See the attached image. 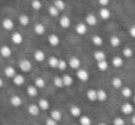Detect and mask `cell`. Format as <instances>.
I'll list each match as a JSON object with an SVG mask.
<instances>
[{
    "label": "cell",
    "instance_id": "cell-21",
    "mask_svg": "<svg viewBox=\"0 0 135 125\" xmlns=\"http://www.w3.org/2000/svg\"><path fill=\"white\" fill-rule=\"evenodd\" d=\"M70 112L73 117H81V110L80 107L76 106V105H73V106L70 107Z\"/></svg>",
    "mask_w": 135,
    "mask_h": 125
},
{
    "label": "cell",
    "instance_id": "cell-34",
    "mask_svg": "<svg viewBox=\"0 0 135 125\" xmlns=\"http://www.w3.org/2000/svg\"><path fill=\"white\" fill-rule=\"evenodd\" d=\"M97 68L102 72H105L108 69V63L107 62V60L105 61H101L97 63Z\"/></svg>",
    "mask_w": 135,
    "mask_h": 125
},
{
    "label": "cell",
    "instance_id": "cell-15",
    "mask_svg": "<svg viewBox=\"0 0 135 125\" xmlns=\"http://www.w3.org/2000/svg\"><path fill=\"white\" fill-rule=\"evenodd\" d=\"M10 104L15 108H19L22 104V100H21V97H19L18 95H14L10 97Z\"/></svg>",
    "mask_w": 135,
    "mask_h": 125
},
{
    "label": "cell",
    "instance_id": "cell-16",
    "mask_svg": "<svg viewBox=\"0 0 135 125\" xmlns=\"http://www.w3.org/2000/svg\"><path fill=\"white\" fill-rule=\"evenodd\" d=\"M34 32H35L36 35H44L45 33V27L44 26L42 23H37V24L34 25Z\"/></svg>",
    "mask_w": 135,
    "mask_h": 125
},
{
    "label": "cell",
    "instance_id": "cell-30",
    "mask_svg": "<svg viewBox=\"0 0 135 125\" xmlns=\"http://www.w3.org/2000/svg\"><path fill=\"white\" fill-rule=\"evenodd\" d=\"M58 62H59L58 58H56V56H51L48 59V64L51 68H57Z\"/></svg>",
    "mask_w": 135,
    "mask_h": 125
},
{
    "label": "cell",
    "instance_id": "cell-46",
    "mask_svg": "<svg viewBox=\"0 0 135 125\" xmlns=\"http://www.w3.org/2000/svg\"><path fill=\"white\" fill-rule=\"evenodd\" d=\"M129 35L135 39V25L132 27H131V29L129 30Z\"/></svg>",
    "mask_w": 135,
    "mask_h": 125
},
{
    "label": "cell",
    "instance_id": "cell-25",
    "mask_svg": "<svg viewBox=\"0 0 135 125\" xmlns=\"http://www.w3.org/2000/svg\"><path fill=\"white\" fill-rule=\"evenodd\" d=\"M123 59L119 56H115L112 59V66L116 68H120L123 66Z\"/></svg>",
    "mask_w": 135,
    "mask_h": 125
},
{
    "label": "cell",
    "instance_id": "cell-40",
    "mask_svg": "<svg viewBox=\"0 0 135 125\" xmlns=\"http://www.w3.org/2000/svg\"><path fill=\"white\" fill-rule=\"evenodd\" d=\"M53 83H54V85L57 88H62L64 86L63 78H62V77H55Z\"/></svg>",
    "mask_w": 135,
    "mask_h": 125
},
{
    "label": "cell",
    "instance_id": "cell-33",
    "mask_svg": "<svg viewBox=\"0 0 135 125\" xmlns=\"http://www.w3.org/2000/svg\"><path fill=\"white\" fill-rule=\"evenodd\" d=\"M111 83H112L113 88H117V89H118V88H121L122 84H123L121 78H119V77H114V78L112 79V81H111Z\"/></svg>",
    "mask_w": 135,
    "mask_h": 125
},
{
    "label": "cell",
    "instance_id": "cell-1",
    "mask_svg": "<svg viewBox=\"0 0 135 125\" xmlns=\"http://www.w3.org/2000/svg\"><path fill=\"white\" fill-rule=\"evenodd\" d=\"M19 67L22 72H24V73H28V72H30L31 70H32V64L31 63L30 61H29V60L22 59V60H21V61H20Z\"/></svg>",
    "mask_w": 135,
    "mask_h": 125
},
{
    "label": "cell",
    "instance_id": "cell-35",
    "mask_svg": "<svg viewBox=\"0 0 135 125\" xmlns=\"http://www.w3.org/2000/svg\"><path fill=\"white\" fill-rule=\"evenodd\" d=\"M80 124L81 125H92V119L86 115L80 117Z\"/></svg>",
    "mask_w": 135,
    "mask_h": 125
},
{
    "label": "cell",
    "instance_id": "cell-45",
    "mask_svg": "<svg viewBox=\"0 0 135 125\" xmlns=\"http://www.w3.org/2000/svg\"><path fill=\"white\" fill-rule=\"evenodd\" d=\"M45 125H57V121L53 119L52 118H49L45 121Z\"/></svg>",
    "mask_w": 135,
    "mask_h": 125
},
{
    "label": "cell",
    "instance_id": "cell-52",
    "mask_svg": "<svg viewBox=\"0 0 135 125\" xmlns=\"http://www.w3.org/2000/svg\"><path fill=\"white\" fill-rule=\"evenodd\" d=\"M74 125H77V124H74Z\"/></svg>",
    "mask_w": 135,
    "mask_h": 125
},
{
    "label": "cell",
    "instance_id": "cell-29",
    "mask_svg": "<svg viewBox=\"0 0 135 125\" xmlns=\"http://www.w3.org/2000/svg\"><path fill=\"white\" fill-rule=\"evenodd\" d=\"M27 94L32 97H36L38 95V88L35 86H29L27 88Z\"/></svg>",
    "mask_w": 135,
    "mask_h": 125
},
{
    "label": "cell",
    "instance_id": "cell-32",
    "mask_svg": "<svg viewBox=\"0 0 135 125\" xmlns=\"http://www.w3.org/2000/svg\"><path fill=\"white\" fill-rule=\"evenodd\" d=\"M121 95L126 99H129L132 96V90L129 88V86H124L121 89Z\"/></svg>",
    "mask_w": 135,
    "mask_h": 125
},
{
    "label": "cell",
    "instance_id": "cell-4",
    "mask_svg": "<svg viewBox=\"0 0 135 125\" xmlns=\"http://www.w3.org/2000/svg\"><path fill=\"white\" fill-rule=\"evenodd\" d=\"M2 27L4 30H8V31H10V30H12L14 28V21L12 20L11 19H9V18H6V19H4L2 21Z\"/></svg>",
    "mask_w": 135,
    "mask_h": 125
},
{
    "label": "cell",
    "instance_id": "cell-2",
    "mask_svg": "<svg viewBox=\"0 0 135 125\" xmlns=\"http://www.w3.org/2000/svg\"><path fill=\"white\" fill-rule=\"evenodd\" d=\"M81 60L79 59L76 56H73V57H70V59L69 60V66L74 70H78L81 68Z\"/></svg>",
    "mask_w": 135,
    "mask_h": 125
},
{
    "label": "cell",
    "instance_id": "cell-12",
    "mask_svg": "<svg viewBox=\"0 0 135 125\" xmlns=\"http://www.w3.org/2000/svg\"><path fill=\"white\" fill-rule=\"evenodd\" d=\"M28 112L32 116H37L40 113V108L36 104H31L28 107Z\"/></svg>",
    "mask_w": 135,
    "mask_h": 125
},
{
    "label": "cell",
    "instance_id": "cell-11",
    "mask_svg": "<svg viewBox=\"0 0 135 125\" xmlns=\"http://www.w3.org/2000/svg\"><path fill=\"white\" fill-rule=\"evenodd\" d=\"M97 18L95 17V15L94 14H88L85 18V23L88 26H95L97 24Z\"/></svg>",
    "mask_w": 135,
    "mask_h": 125
},
{
    "label": "cell",
    "instance_id": "cell-39",
    "mask_svg": "<svg viewBox=\"0 0 135 125\" xmlns=\"http://www.w3.org/2000/svg\"><path fill=\"white\" fill-rule=\"evenodd\" d=\"M31 6L34 10H40L42 8V7H43V4H42L40 0H32Z\"/></svg>",
    "mask_w": 135,
    "mask_h": 125
},
{
    "label": "cell",
    "instance_id": "cell-22",
    "mask_svg": "<svg viewBox=\"0 0 135 125\" xmlns=\"http://www.w3.org/2000/svg\"><path fill=\"white\" fill-rule=\"evenodd\" d=\"M50 118L58 122L62 119V113L58 110H52L50 112Z\"/></svg>",
    "mask_w": 135,
    "mask_h": 125
},
{
    "label": "cell",
    "instance_id": "cell-8",
    "mask_svg": "<svg viewBox=\"0 0 135 125\" xmlns=\"http://www.w3.org/2000/svg\"><path fill=\"white\" fill-rule=\"evenodd\" d=\"M11 41L15 45H20L23 41V36L20 32H13L11 34Z\"/></svg>",
    "mask_w": 135,
    "mask_h": 125
},
{
    "label": "cell",
    "instance_id": "cell-9",
    "mask_svg": "<svg viewBox=\"0 0 135 125\" xmlns=\"http://www.w3.org/2000/svg\"><path fill=\"white\" fill-rule=\"evenodd\" d=\"M59 25L63 29H69L71 25V20L68 16H63L59 19Z\"/></svg>",
    "mask_w": 135,
    "mask_h": 125
},
{
    "label": "cell",
    "instance_id": "cell-49",
    "mask_svg": "<svg viewBox=\"0 0 135 125\" xmlns=\"http://www.w3.org/2000/svg\"><path fill=\"white\" fill-rule=\"evenodd\" d=\"M98 125H107V124H105V123H104V122H101V123H99Z\"/></svg>",
    "mask_w": 135,
    "mask_h": 125
},
{
    "label": "cell",
    "instance_id": "cell-6",
    "mask_svg": "<svg viewBox=\"0 0 135 125\" xmlns=\"http://www.w3.org/2000/svg\"><path fill=\"white\" fill-rule=\"evenodd\" d=\"M0 55L4 58H9L12 55V50L9 46L3 45L0 48Z\"/></svg>",
    "mask_w": 135,
    "mask_h": 125
},
{
    "label": "cell",
    "instance_id": "cell-31",
    "mask_svg": "<svg viewBox=\"0 0 135 125\" xmlns=\"http://www.w3.org/2000/svg\"><path fill=\"white\" fill-rule=\"evenodd\" d=\"M92 42H93V44L95 45V46H101L104 42L103 38L100 35H94L92 37Z\"/></svg>",
    "mask_w": 135,
    "mask_h": 125
},
{
    "label": "cell",
    "instance_id": "cell-36",
    "mask_svg": "<svg viewBox=\"0 0 135 125\" xmlns=\"http://www.w3.org/2000/svg\"><path fill=\"white\" fill-rule=\"evenodd\" d=\"M54 6L57 8L59 11H62V10L65 9L66 8V3L64 2L63 0H55L54 2Z\"/></svg>",
    "mask_w": 135,
    "mask_h": 125
},
{
    "label": "cell",
    "instance_id": "cell-7",
    "mask_svg": "<svg viewBox=\"0 0 135 125\" xmlns=\"http://www.w3.org/2000/svg\"><path fill=\"white\" fill-rule=\"evenodd\" d=\"M75 31L77 34L83 36L87 33V24L86 23H79L76 25L75 27Z\"/></svg>",
    "mask_w": 135,
    "mask_h": 125
},
{
    "label": "cell",
    "instance_id": "cell-47",
    "mask_svg": "<svg viewBox=\"0 0 135 125\" xmlns=\"http://www.w3.org/2000/svg\"><path fill=\"white\" fill-rule=\"evenodd\" d=\"M3 85H4V81H3V79L1 78V77H0V88H2Z\"/></svg>",
    "mask_w": 135,
    "mask_h": 125
},
{
    "label": "cell",
    "instance_id": "cell-41",
    "mask_svg": "<svg viewBox=\"0 0 135 125\" xmlns=\"http://www.w3.org/2000/svg\"><path fill=\"white\" fill-rule=\"evenodd\" d=\"M122 53H123L124 57L131 58V57H132V55H133V51H132V49L129 48V47H126V48L123 49Z\"/></svg>",
    "mask_w": 135,
    "mask_h": 125
},
{
    "label": "cell",
    "instance_id": "cell-38",
    "mask_svg": "<svg viewBox=\"0 0 135 125\" xmlns=\"http://www.w3.org/2000/svg\"><path fill=\"white\" fill-rule=\"evenodd\" d=\"M34 86H35L37 88H45V79L42 78V77H37V78L35 79V81H34Z\"/></svg>",
    "mask_w": 135,
    "mask_h": 125
},
{
    "label": "cell",
    "instance_id": "cell-23",
    "mask_svg": "<svg viewBox=\"0 0 135 125\" xmlns=\"http://www.w3.org/2000/svg\"><path fill=\"white\" fill-rule=\"evenodd\" d=\"M63 78V83H64V86L66 88H69V86H71L73 85V78H72L71 75H64L62 77Z\"/></svg>",
    "mask_w": 135,
    "mask_h": 125
},
{
    "label": "cell",
    "instance_id": "cell-27",
    "mask_svg": "<svg viewBox=\"0 0 135 125\" xmlns=\"http://www.w3.org/2000/svg\"><path fill=\"white\" fill-rule=\"evenodd\" d=\"M107 99V93L104 89H98L97 90V100L101 102H105Z\"/></svg>",
    "mask_w": 135,
    "mask_h": 125
},
{
    "label": "cell",
    "instance_id": "cell-14",
    "mask_svg": "<svg viewBox=\"0 0 135 125\" xmlns=\"http://www.w3.org/2000/svg\"><path fill=\"white\" fill-rule=\"evenodd\" d=\"M94 60L98 63V62L105 61V60L107 59V55H105V53L103 52V51L98 50L94 52Z\"/></svg>",
    "mask_w": 135,
    "mask_h": 125
},
{
    "label": "cell",
    "instance_id": "cell-17",
    "mask_svg": "<svg viewBox=\"0 0 135 125\" xmlns=\"http://www.w3.org/2000/svg\"><path fill=\"white\" fill-rule=\"evenodd\" d=\"M4 74L8 78H13V77L17 75V74H16V70L14 69V67H12V66H7V67L5 68Z\"/></svg>",
    "mask_w": 135,
    "mask_h": 125
},
{
    "label": "cell",
    "instance_id": "cell-18",
    "mask_svg": "<svg viewBox=\"0 0 135 125\" xmlns=\"http://www.w3.org/2000/svg\"><path fill=\"white\" fill-rule=\"evenodd\" d=\"M33 57H34V59H35L36 61L39 62V63H41V62L45 61V52H44V51H42V50H36L35 52H34Z\"/></svg>",
    "mask_w": 135,
    "mask_h": 125
},
{
    "label": "cell",
    "instance_id": "cell-51",
    "mask_svg": "<svg viewBox=\"0 0 135 125\" xmlns=\"http://www.w3.org/2000/svg\"><path fill=\"white\" fill-rule=\"evenodd\" d=\"M35 125H41V124H35Z\"/></svg>",
    "mask_w": 135,
    "mask_h": 125
},
{
    "label": "cell",
    "instance_id": "cell-43",
    "mask_svg": "<svg viewBox=\"0 0 135 125\" xmlns=\"http://www.w3.org/2000/svg\"><path fill=\"white\" fill-rule=\"evenodd\" d=\"M113 125H125V121L121 117H117L113 121Z\"/></svg>",
    "mask_w": 135,
    "mask_h": 125
},
{
    "label": "cell",
    "instance_id": "cell-19",
    "mask_svg": "<svg viewBox=\"0 0 135 125\" xmlns=\"http://www.w3.org/2000/svg\"><path fill=\"white\" fill-rule=\"evenodd\" d=\"M86 97L87 99L90 101L94 102V101L97 100V90L95 89H89L86 93Z\"/></svg>",
    "mask_w": 135,
    "mask_h": 125
},
{
    "label": "cell",
    "instance_id": "cell-24",
    "mask_svg": "<svg viewBox=\"0 0 135 125\" xmlns=\"http://www.w3.org/2000/svg\"><path fill=\"white\" fill-rule=\"evenodd\" d=\"M12 79H13V83L16 86H22L25 83V77L22 75H16Z\"/></svg>",
    "mask_w": 135,
    "mask_h": 125
},
{
    "label": "cell",
    "instance_id": "cell-10",
    "mask_svg": "<svg viewBox=\"0 0 135 125\" xmlns=\"http://www.w3.org/2000/svg\"><path fill=\"white\" fill-rule=\"evenodd\" d=\"M48 43L51 45V46H53V47H56V46H57L58 44L60 43V39H59V37H58L56 34H50V35L48 36Z\"/></svg>",
    "mask_w": 135,
    "mask_h": 125
},
{
    "label": "cell",
    "instance_id": "cell-44",
    "mask_svg": "<svg viewBox=\"0 0 135 125\" xmlns=\"http://www.w3.org/2000/svg\"><path fill=\"white\" fill-rule=\"evenodd\" d=\"M109 2H110V0H98V3L100 6H102V8H107Z\"/></svg>",
    "mask_w": 135,
    "mask_h": 125
},
{
    "label": "cell",
    "instance_id": "cell-50",
    "mask_svg": "<svg viewBox=\"0 0 135 125\" xmlns=\"http://www.w3.org/2000/svg\"><path fill=\"white\" fill-rule=\"evenodd\" d=\"M133 102H134V104H135V96L133 97Z\"/></svg>",
    "mask_w": 135,
    "mask_h": 125
},
{
    "label": "cell",
    "instance_id": "cell-28",
    "mask_svg": "<svg viewBox=\"0 0 135 125\" xmlns=\"http://www.w3.org/2000/svg\"><path fill=\"white\" fill-rule=\"evenodd\" d=\"M19 22L21 23L22 26L26 27V26H28L29 23H30V19H29V17L26 14H21L19 17Z\"/></svg>",
    "mask_w": 135,
    "mask_h": 125
},
{
    "label": "cell",
    "instance_id": "cell-3",
    "mask_svg": "<svg viewBox=\"0 0 135 125\" xmlns=\"http://www.w3.org/2000/svg\"><path fill=\"white\" fill-rule=\"evenodd\" d=\"M76 75H77L78 79L81 80V82H86L89 79V73L85 69H81V68L78 69Z\"/></svg>",
    "mask_w": 135,
    "mask_h": 125
},
{
    "label": "cell",
    "instance_id": "cell-37",
    "mask_svg": "<svg viewBox=\"0 0 135 125\" xmlns=\"http://www.w3.org/2000/svg\"><path fill=\"white\" fill-rule=\"evenodd\" d=\"M59 12L60 11L54 6V5H53V6H50L48 8V13L51 17H54V18L57 17V16L59 15Z\"/></svg>",
    "mask_w": 135,
    "mask_h": 125
},
{
    "label": "cell",
    "instance_id": "cell-42",
    "mask_svg": "<svg viewBox=\"0 0 135 125\" xmlns=\"http://www.w3.org/2000/svg\"><path fill=\"white\" fill-rule=\"evenodd\" d=\"M68 67V64L67 62L64 61V60H59V62H58V66H57V69H59L60 71H64V70H66Z\"/></svg>",
    "mask_w": 135,
    "mask_h": 125
},
{
    "label": "cell",
    "instance_id": "cell-5",
    "mask_svg": "<svg viewBox=\"0 0 135 125\" xmlns=\"http://www.w3.org/2000/svg\"><path fill=\"white\" fill-rule=\"evenodd\" d=\"M120 110H121V112L123 114H125V115H129V114L132 113L133 110H134V107H133V105H131V103L125 102L121 106Z\"/></svg>",
    "mask_w": 135,
    "mask_h": 125
},
{
    "label": "cell",
    "instance_id": "cell-13",
    "mask_svg": "<svg viewBox=\"0 0 135 125\" xmlns=\"http://www.w3.org/2000/svg\"><path fill=\"white\" fill-rule=\"evenodd\" d=\"M99 16H100V18H101L102 19H104V20H107V19H108L109 18L111 17V12H110V10H109L108 8H102L101 9L99 10Z\"/></svg>",
    "mask_w": 135,
    "mask_h": 125
},
{
    "label": "cell",
    "instance_id": "cell-20",
    "mask_svg": "<svg viewBox=\"0 0 135 125\" xmlns=\"http://www.w3.org/2000/svg\"><path fill=\"white\" fill-rule=\"evenodd\" d=\"M38 106H39L40 110H47L50 108V103L46 99H41L38 102Z\"/></svg>",
    "mask_w": 135,
    "mask_h": 125
},
{
    "label": "cell",
    "instance_id": "cell-48",
    "mask_svg": "<svg viewBox=\"0 0 135 125\" xmlns=\"http://www.w3.org/2000/svg\"><path fill=\"white\" fill-rule=\"evenodd\" d=\"M131 123H132L133 125H135V115H133L132 118H131Z\"/></svg>",
    "mask_w": 135,
    "mask_h": 125
},
{
    "label": "cell",
    "instance_id": "cell-26",
    "mask_svg": "<svg viewBox=\"0 0 135 125\" xmlns=\"http://www.w3.org/2000/svg\"><path fill=\"white\" fill-rule=\"evenodd\" d=\"M109 42H110L111 46L112 47H115V48H117V47H118L120 44H121V41H120V39L118 37V36H111L110 39H109Z\"/></svg>",
    "mask_w": 135,
    "mask_h": 125
}]
</instances>
